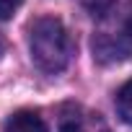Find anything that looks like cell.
<instances>
[{
  "label": "cell",
  "mask_w": 132,
  "mask_h": 132,
  "mask_svg": "<svg viewBox=\"0 0 132 132\" xmlns=\"http://www.w3.org/2000/svg\"><path fill=\"white\" fill-rule=\"evenodd\" d=\"M0 52H3V47H0Z\"/></svg>",
  "instance_id": "obj_8"
},
{
  "label": "cell",
  "mask_w": 132,
  "mask_h": 132,
  "mask_svg": "<svg viewBox=\"0 0 132 132\" xmlns=\"http://www.w3.org/2000/svg\"><path fill=\"white\" fill-rule=\"evenodd\" d=\"M91 49L104 65L132 60V8H114L104 16L93 31Z\"/></svg>",
  "instance_id": "obj_2"
},
{
  "label": "cell",
  "mask_w": 132,
  "mask_h": 132,
  "mask_svg": "<svg viewBox=\"0 0 132 132\" xmlns=\"http://www.w3.org/2000/svg\"><path fill=\"white\" fill-rule=\"evenodd\" d=\"M117 114L122 117V122L132 124V80H127L119 91H117Z\"/></svg>",
  "instance_id": "obj_5"
},
{
  "label": "cell",
  "mask_w": 132,
  "mask_h": 132,
  "mask_svg": "<svg viewBox=\"0 0 132 132\" xmlns=\"http://www.w3.org/2000/svg\"><path fill=\"white\" fill-rule=\"evenodd\" d=\"M57 132H111V127L98 111L80 104H65L57 117Z\"/></svg>",
  "instance_id": "obj_3"
},
{
  "label": "cell",
  "mask_w": 132,
  "mask_h": 132,
  "mask_svg": "<svg viewBox=\"0 0 132 132\" xmlns=\"http://www.w3.org/2000/svg\"><path fill=\"white\" fill-rule=\"evenodd\" d=\"M3 132H49V129H47V122H44V117L39 111L18 109L5 119Z\"/></svg>",
  "instance_id": "obj_4"
},
{
  "label": "cell",
  "mask_w": 132,
  "mask_h": 132,
  "mask_svg": "<svg viewBox=\"0 0 132 132\" xmlns=\"http://www.w3.org/2000/svg\"><path fill=\"white\" fill-rule=\"evenodd\" d=\"M26 39H29L31 60L42 73L57 75L70 65V60H73V36L60 18H54V16L34 18L26 26Z\"/></svg>",
  "instance_id": "obj_1"
},
{
  "label": "cell",
  "mask_w": 132,
  "mask_h": 132,
  "mask_svg": "<svg viewBox=\"0 0 132 132\" xmlns=\"http://www.w3.org/2000/svg\"><path fill=\"white\" fill-rule=\"evenodd\" d=\"M83 5H86V11L93 16V18H104V16H109L117 5H114V0H83Z\"/></svg>",
  "instance_id": "obj_6"
},
{
  "label": "cell",
  "mask_w": 132,
  "mask_h": 132,
  "mask_svg": "<svg viewBox=\"0 0 132 132\" xmlns=\"http://www.w3.org/2000/svg\"><path fill=\"white\" fill-rule=\"evenodd\" d=\"M21 3H23V0H0V18H11L18 8H21Z\"/></svg>",
  "instance_id": "obj_7"
}]
</instances>
